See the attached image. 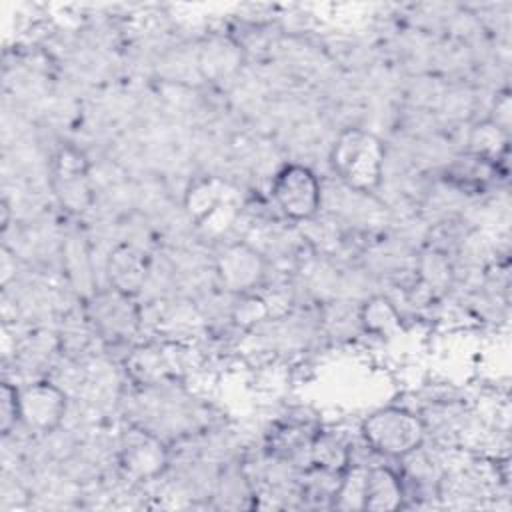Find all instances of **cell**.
Masks as SVG:
<instances>
[{
	"label": "cell",
	"instance_id": "6da1fadb",
	"mask_svg": "<svg viewBox=\"0 0 512 512\" xmlns=\"http://www.w3.org/2000/svg\"><path fill=\"white\" fill-rule=\"evenodd\" d=\"M384 144L362 128H348L336 138L330 162L342 182L358 192H372L384 174Z\"/></svg>",
	"mask_w": 512,
	"mask_h": 512
},
{
	"label": "cell",
	"instance_id": "7a4b0ae2",
	"mask_svg": "<svg viewBox=\"0 0 512 512\" xmlns=\"http://www.w3.org/2000/svg\"><path fill=\"white\" fill-rule=\"evenodd\" d=\"M360 434L376 454L408 458L420 450L426 438V426L414 412L388 406L366 416L360 424Z\"/></svg>",
	"mask_w": 512,
	"mask_h": 512
},
{
	"label": "cell",
	"instance_id": "3957f363",
	"mask_svg": "<svg viewBox=\"0 0 512 512\" xmlns=\"http://www.w3.org/2000/svg\"><path fill=\"white\" fill-rule=\"evenodd\" d=\"M320 182L302 164H286L272 180V198L284 216L302 222L316 216L320 208Z\"/></svg>",
	"mask_w": 512,
	"mask_h": 512
},
{
	"label": "cell",
	"instance_id": "277c9868",
	"mask_svg": "<svg viewBox=\"0 0 512 512\" xmlns=\"http://www.w3.org/2000/svg\"><path fill=\"white\" fill-rule=\"evenodd\" d=\"M68 410V400L62 388L48 380H38L18 390V416L20 422L38 432H54Z\"/></svg>",
	"mask_w": 512,
	"mask_h": 512
},
{
	"label": "cell",
	"instance_id": "5b68a950",
	"mask_svg": "<svg viewBox=\"0 0 512 512\" xmlns=\"http://www.w3.org/2000/svg\"><path fill=\"white\" fill-rule=\"evenodd\" d=\"M122 464L136 478H152L166 466V450L158 438L132 432L122 444Z\"/></svg>",
	"mask_w": 512,
	"mask_h": 512
},
{
	"label": "cell",
	"instance_id": "8992f818",
	"mask_svg": "<svg viewBox=\"0 0 512 512\" xmlns=\"http://www.w3.org/2000/svg\"><path fill=\"white\" fill-rule=\"evenodd\" d=\"M404 486L396 472L388 466H372L366 470L362 510H396L402 506Z\"/></svg>",
	"mask_w": 512,
	"mask_h": 512
},
{
	"label": "cell",
	"instance_id": "52a82bcc",
	"mask_svg": "<svg viewBox=\"0 0 512 512\" xmlns=\"http://www.w3.org/2000/svg\"><path fill=\"white\" fill-rule=\"evenodd\" d=\"M262 274V260L260 254L248 246H232L224 252L220 260V276L224 284L232 290L250 288L258 282Z\"/></svg>",
	"mask_w": 512,
	"mask_h": 512
},
{
	"label": "cell",
	"instance_id": "ba28073f",
	"mask_svg": "<svg viewBox=\"0 0 512 512\" xmlns=\"http://www.w3.org/2000/svg\"><path fill=\"white\" fill-rule=\"evenodd\" d=\"M496 174L494 158L472 152L456 158L444 174V180L462 190H482Z\"/></svg>",
	"mask_w": 512,
	"mask_h": 512
},
{
	"label": "cell",
	"instance_id": "9c48e42d",
	"mask_svg": "<svg viewBox=\"0 0 512 512\" xmlns=\"http://www.w3.org/2000/svg\"><path fill=\"white\" fill-rule=\"evenodd\" d=\"M144 278V262L132 248H120L110 258V280L114 290L128 294L140 286Z\"/></svg>",
	"mask_w": 512,
	"mask_h": 512
},
{
	"label": "cell",
	"instance_id": "30bf717a",
	"mask_svg": "<svg viewBox=\"0 0 512 512\" xmlns=\"http://www.w3.org/2000/svg\"><path fill=\"white\" fill-rule=\"evenodd\" d=\"M360 320H362L366 330L376 332V334H384V332L392 330L398 324V314L386 298L374 296L362 306Z\"/></svg>",
	"mask_w": 512,
	"mask_h": 512
},
{
	"label": "cell",
	"instance_id": "8fae6325",
	"mask_svg": "<svg viewBox=\"0 0 512 512\" xmlns=\"http://www.w3.org/2000/svg\"><path fill=\"white\" fill-rule=\"evenodd\" d=\"M0 414H2V432L8 434L10 426L20 420L18 416V388H12L10 382L2 384V400H0Z\"/></svg>",
	"mask_w": 512,
	"mask_h": 512
}]
</instances>
